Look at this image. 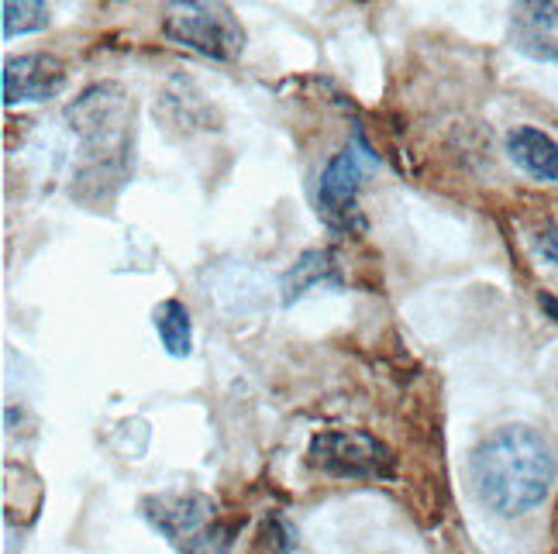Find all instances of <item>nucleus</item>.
Returning <instances> with one entry per match:
<instances>
[{"label": "nucleus", "instance_id": "7", "mask_svg": "<svg viewBox=\"0 0 558 554\" xmlns=\"http://www.w3.org/2000/svg\"><path fill=\"white\" fill-rule=\"evenodd\" d=\"M0 87H4V108L46 103L66 87V70H62V62L56 56H41V52L14 56V59H4Z\"/></svg>", "mask_w": 558, "mask_h": 554}, {"label": "nucleus", "instance_id": "2", "mask_svg": "<svg viewBox=\"0 0 558 554\" xmlns=\"http://www.w3.org/2000/svg\"><path fill=\"white\" fill-rule=\"evenodd\" d=\"M70 127L80 138V176H118L128 173V152H132V103L128 97L104 83L90 87L70 103Z\"/></svg>", "mask_w": 558, "mask_h": 554}, {"label": "nucleus", "instance_id": "5", "mask_svg": "<svg viewBox=\"0 0 558 554\" xmlns=\"http://www.w3.org/2000/svg\"><path fill=\"white\" fill-rule=\"evenodd\" d=\"M366 148L362 145H345L341 152H335L320 173L317 183V210L331 227L338 231H349L352 224H362V218L355 214V197H359V186L366 180Z\"/></svg>", "mask_w": 558, "mask_h": 554}, {"label": "nucleus", "instance_id": "12", "mask_svg": "<svg viewBox=\"0 0 558 554\" xmlns=\"http://www.w3.org/2000/svg\"><path fill=\"white\" fill-rule=\"evenodd\" d=\"M46 25H49V8L41 4V0H4V4H0V28H4V38L41 32Z\"/></svg>", "mask_w": 558, "mask_h": 554}, {"label": "nucleus", "instance_id": "4", "mask_svg": "<svg viewBox=\"0 0 558 554\" xmlns=\"http://www.w3.org/2000/svg\"><path fill=\"white\" fill-rule=\"evenodd\" d=\"M307 461L331 479H390L393 455L383 441L362 431H320L307 447Z\"/></svg>", "mask_w": 558, "mask_h": 554}, {"label": "nucleus", "instance_id": "3", "mask_svg": "<svg viewBox=\"0 0 558 554\" xmlns=\"http://www.w3.org/2000/svg\"><path fill=\"white\" fill-rule=\"evenodd\" d=\"M162 32L169 41L186 46L193 52H201L214 62H234L245 49V35L239 17H234L225 4H166Z\"/></svg>", "mask_w": 558, "mask_h": 554}, {"label": "nucleus", "instance_id": "10", "mask_svg": "<svg viewBox=\"0 0 558 554\" xmlns=\"http://www.w3.org/2000/svg\"><path fill=\"white\" fill-rule=\"evenodd\" d=\"M338 266L328 251H304L300 259L287 269L283 283H279V290H283V307L296 304L300 296L311 293L314 286H325V283H338Z\"/></svg>", "mask_w": 558, "mask_h": 554}, {"label": "nucleus", "instance_id": "8", "mask_svg": "<svg viewBox=\"0 0 558 554\" xmlns=\"http://www.w3.org/2000/svg\"><path fill=\"white\" fill-rule=\"evenodd\" d=\"M510 41L521 56L558 66V4H548V0L513 4Z\"/></svg>", "mask_w": 558, "mask_h": 554}, {"label": "nucleus", "instance_id": "13", "mask_svg": "<svg viewBox=\"0 0 558 554\" xmlns=\"http://www.w3.org/2000/svg\"><path fill=\"white\" fill-rule=\"evenodd\" d=\"M538 251L545 255L551 266H558V227H545L538 234Z\"/></svg>", "mask_w": 558, "mask_h": 554}, {"label": "nucleus", "instance_id": "14", "mask_svg": "<svg viewBox=\"0 0 558 554\" xmlns=\"http://www.w3.org/2000/svg\"><path fill=\"white\" fill-rule=\"evenodd\" d=\"M225 547H228V541H225V538H218V534H214V530H210V534H207L204 541H197L193 547H186L183 554H225Z\"/></svg>", "mask_w": 558, "mask_h": 554}, {"label": "nucleus", "instance_id": "9", "mask_svg": "<svg viewBox=\"0 0 558 554\" xmlns=\"http://www.w3.org/2000/svg\"><path fill=\"white\" fill-rule=\"evenodd\" d=\"M507 156L513 165H521L531 180L542 183H558V145L551 135L538 132V127H513L507 135Z\"/></svg>", "mask_w": 558, "mask_h": 554}, {"label": "nucleus", "instance_id": "11", "mask_svg": "<svg viewBox=\"0 0 558 554\" xmlns=\"http://www.w3.org/2000/svg\"><path fill=\"white\" fill-rule=\"evenodd\" d=\"M153 324L159 331L162 348L173 358H186L193 352V324H190V310L180 300H162L153 310Z\"/></svg>", "mask_w": 558, "mask_h": 554}, {"label": "nucleus", "instance_id": "1", "mask_svg": "<svg viewBox=\"0 0 558 554\" xmlns=\"http://www.w3.org/2000/svg\"><path fill=\"white\" fill-rule=\"evenodd\" d=\"M469 472L486 509L504 520H518L548 500L558 465L542 431L531 423H504L472 447Z\"/></svg>", "mask_w": 558, "mask_h": 554}, {"label": "nucleus", "instance_id": "6", "mask_svg": "<svg viewBox=\"0 0 558 554\" xmlns=\"http://www.w3.org/2000/svg\"><path fill=\"white\" fill-rule=\"evenodd\" d=\"M142 514L169 544H177L180 551H186V547H193V544L210 534L214 503L207 496H201V493L148 496L142 503Z\"/></svg>", "mask_w": 558, "mask_h": 554}]
</instances>
